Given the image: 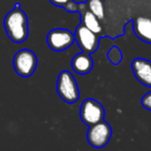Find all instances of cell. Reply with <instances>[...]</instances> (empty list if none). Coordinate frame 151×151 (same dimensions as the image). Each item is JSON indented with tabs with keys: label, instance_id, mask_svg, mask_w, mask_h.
I'll return each instance as SVG.
<instances>
[{
	"label": "cell",
	"instance_id": "obj_1",
	"mask_svg": "<svg viewBox=\"0 0 151 151\" xmlns=\"http://www.w3.org/2000/svg\"><path fill=\"white\" fill-rule=\"evenodd\" d=\"M133 23L135 35L151 44V0H104V37H121L127 23Z\"/></svg>",
	"mask_w": 151,
	"mask_h": 151
},
{
	"label": "cell",
	"instance_id": "obj_2",
	"mask_svg": "<svg viewBox=\"0 0 151 151\" xmlns=\"http://www.w3.org/2000/svg\"><path fill=\"white\" fill-rule=\"evenodd\" d=\"M3 24L7 36L14 43H23L28 38V18L19 3L6 14Z\"/></svg>",
	"mask_w": 151,
	"mask_h": 151
},
{
	"label": "cell",
	"instance_id": "obj_3",
	"mask_svg": "<svg viewBox=\"0 0 151 151\" xmlns=\"http://www.w3.org/2000/svg\"><path fill=\"white\" fill-rule=\"evenodd\" d=\"M57 93L67 104H74L80 97L78 84L73 74L68 70H63L57 80Z\"/></svg>",
	"mask_w": 151,
	"mask_h": 151
},
{
	"label": "cell",
	"instance_id": "obj_4",
	"mask_svg": "<svg viewBox=\"0 0 151 151\" xmlns=\"http://www.w3.org/2000/svg\"><path fill=\"white\" fill-rule=\"evenodd\" d=\"M37 63L36 55L28 48H23L16 52L12 61L16 73L25 78L33 75L37 68Z\"/></svg>",
	"mask_w": 151,
	"mask_h": 151
},
{
	"label": "cell",
	"instance_id": "obj_5",
	"mask_svg": "<svg viewBox=\"0 0 151 151\" xmlns=\"http://www.w3.org/2000/svg\"><path fill=\"white\" fill-rule=\"evenodd\" d=\"M80 119L88 127L96 124L105 118V108L95 99H86L80 106Z\"/></svg>",
	"mask_w": 151,
	"mask_h": 151
},
{
	"label": "cell",
	"instance_id": "obj_6",
	"mask_svg": "<svg viewBox=\"0 0 151 151\" xmlns=\"http://www.w3.org/2000/svg\"><path fill=\"white\" fill-rule=\"evenodd\" d=\"M112 137V129L105 120H102L91 125L86 133V139L90 145L93 148H103L109 143Z\"/></svg>",
	"mask_w": 151,
	"mask_h": 151
},
{
	"label": "cell",
	"instance_id": "obj_7",
	"mask_svg": "<svg viewBox=\"0 0 151 151\" xmlns=\"http://www.w3.org/2000/svg\"><path fill=\"white\" fill-rule=\"evenodd\" d=\"M75 41L74 33L67 29L56 28L48 32L46 42L54 52H64L69 48Z\"/></svg>",
	"mask_w": 151,
	"mask_h": 151
},
{
	"label": "cell",
	"instance_id": "obj_8",
	"mask_svg": "<svg viewBox=\"0 0 151 151\" xmlns=\"http://www.w3.org/2000/svg\"><path fill=\"white\" fill-rule=\"evenodd\" d=\"M74 37H75V41L77 42L78 46L83 52L91 55L96 52L99 48L101 38L96 35L93 32L88 30L81 23L75 29Z\"/></svg>",
	"mask_w": 151,
	"mask_h": 151
},
{
	"label": "cell",
	"instance_id": "obj_9",
	"mask_svg": "<svg viewBox=\"0 0 151 151\" xmlns=\"http://www.w3.org/2000/svg\"><path fill=\"white\" fill-rule=\"evenodd\" d=\"M132 70L140 83L151 88V61L144 58L134 59L132 62Z\"/></svg>",
	"mask_w": 151,
	"mask_h": 151
},
{
	"label": "cell",
	"instance_id": "obj_10",
	"mask_svg": "<svg viewBox=\"0 0 151 151\" xmlns=\"http://www.w3.org/2000/svg\"><path fill=\"white\" fill-rule=\"evenodd\" d=\"M78 14H80V23L86 27L88 30L98 35L100 38H103V26H102L100 20L86 8V2H81V6H80V10Z\"/></svg>",
	"mask_w": 151,
	"mask_h": 151
},
{
	"label": "cell",
	"instance_id": "obj_11",
	"mask_svg": "<svg viewBox=\"0 0 151 151\" xmlns=\"http://www.w3.org/2000/svg\"><path fill=\"white\" fill-rule=\"evenodd\" d=\"M72 69L80 75H86L90 73L93 67V61L90 54L86 52H79L75 55L71 62Z\"/></svg>",
	"mask_w": 151,
	"mask_h": 151
},
{
	"label": "cell",
	"instance_id": "obj_12",
	"mask_svg": "<svg viewBox=\"0 0 151 151\" xmlns=\"http://www.w3.org/2000/svg\"><path fill=\"white\" fill-rule=\"evenodd\" d=\"M86 8L102 22L104 18V0H86Z\"/></svg>",
	"mask_w": 151,
	"mask_h": 151
},
{
	"label": "cell",
	"instance_id": "obj_13",
	"mask_svg": "<svg viewBox=\"0 0 151 151\" xmlns=\"http://www.w3.org/2000/svg\"><path fill=\"white\" fill-rule=\"evenodd\" d=\"M52 4L62 7L68 12H79L81 3H77L74 0H50Z\"/></svg>",
	"mask_w": 151,
	"mask_h": 151
},
{
	"label": "cell",
	"instance_id": "obj_14",
	"mask_svg": "<svg viewBox=\"0 0 151 151\" xmlns=\"http://www.w3.org/2000/svg\"><path fill=\"white\" fill-rule=\"evenodd\" d=\"M107 58L112 65L117 66L122 62L123 55H122V52L120 50V48L118 47L117 45H113L112 47H110L109 50H108Z\"/></svg>",
	"mask_w": 151,
	"mask_h": 151
},
{
	"label": "cell",
	"instance_id": "obj_15",
	"mask_svg": "<svg viewBox=\"0 0 151 151\" xmlns=\"http://www.w3.org/2000/svg\"><path fill=\"white\" fill-rule=\"evenodd\" d=\"M141 104L145 109H147L148 111H151V91L142 97Z\"/></svg>",
	"mask_w": 151,
	"mask_h": 151
}]
</instances>
